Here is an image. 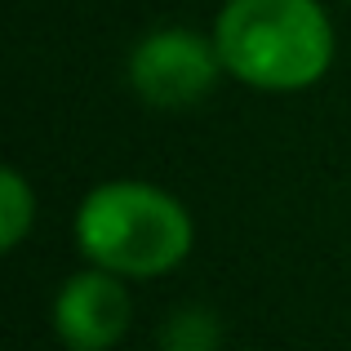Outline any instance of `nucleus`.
<instances>
[{
    "mask_svg": "<svg viewBox=\"0 0 351 351\" xmlns=\"http://www.w3.org/2000/svg\"><path fill=\"white\" fill-rule=\"evenodd\" d=\"M214 45L227 76L267 94L316 85L334 62L329 14L316 0H227Z\"/></svg>",
    "mask_w": 351,
    "mask_h": 351,
    "instance_id": "nucleus-1",
    "label": "nucleus"
},
{
    "mask_svg": "<svg viewBox=\"0 0 351 351\" xmlns=\"http://www.w3.org/2000/svg\"><path fill=\"white\" fill-rule=\"evenodd\" d=\"M191 218L169 191L152 182L116 178L80 200L76 245L94 267L152 280L191 254Z\"/></svg>",
    "mask_w": 351,
    "mask_h": 351,
    "instance_id": "nucleus-2",
    "label": "nucleus"
},
{
    "mask_svg": "<svg viewBox=\"0 0 351 351\" xmlns=\"http://www.w3.org/2000/svg\"><path fill=\"white\" fill-rule=\"evenodd\" d=\"M218 71H223L218 45L187 32V27H160V32L143 36L134 45V53H129V85H134V94L143 103L160 107V112L196 107L214 89Z\"/></svg>",
    "mask_w": 351,
    "mask_h": 351,
    "instance_id": "nucleus-3",
    "label": "nucleus"
},
{
    "mask_svg": "<svg viewBox=\"0 0 351 351\" xmlns=\"http://www.w3.org/2000/svg\"><path fill=\"white\" fill-rule=\"evenodd\" d=\"M129 320H134L129 289L107 267L71 276L58 289V298H53V329H58V343L71 347V351L116 347L120 338H125Z\"/></svg>",
    "mask_w": 351,
    "mask_h": 351,
    "instance_id": "nucleus-4",
    "label": "nucleus"
},
{
    "mask_svg": "<svg viewBox=\"0 0 351 351\" xmlns=\"http://www.w3.org/2000/svg\"><path fill=\"white\" fill-rule=\"evenodd\" d=\"M36 223V191L27 187V178L5 165L0 169V249H18L23 236Z\"/></svg>",
    "mask_w": 351,
    "mask_h": 351,
    "instance_id": "nucleus-5",
    "label": "nucleus"
},
{
    "mask_svg": "<svg viewBox=\"0 0 351 351\" xmlns=\"http://www.w3.org/2000/svg\"><path fill=\"white\" fill-rule=\"evenodd\" d=\"M165 347L169 351H214V325H209L200 311H187V316H178L169 325Z\"/></svg>",
    "mask_w": 351,
    "mask_h": 351,
    "instance_id": "nucleus-6",
    "label": "nucleus"
}]
</instances>
